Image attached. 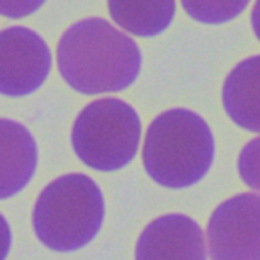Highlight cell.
<instances>
[{"instance_id":"8fae6325","label":"cell","mask_w":260,"mask_h":260,"mask_svg":"<svg viewBox=\"0 0 260 260\" xmlns=\"http://www.w3.org/2000/svg\"><path fill=\"white\" fill-rule=\"evenodd\" d=\"M250 0H182L185 12L203 24H224L240 16Z\"/></svg>"},{"instance_id":"277c9868","label":"cell","mask_w":260,"mask_h":260,"mask_svg":"<svg viewBox=\"0 0 260 260\" xmlns=\"http://www.w3.org/2000/svg\"><path fill=\"white\" fill-rule=\"evenodd\" d=\"M141 122L133 107L114 97L90 102L72 127V146L82 164L99 172L124 169L135 160Z\"/></svg>"},{"instance_id":"7c38bea8","label":"cell","mask_w":260,"mask_h":260,"mask_svg":"<svg viewBox=\"0 0 260 260\" xmlns=\"http://www.w3.org/2000/svg\"><path fill=\"white\" fill-rule=\"evenodd\" d=\"M237 167L242 182L260 192V136L243 146Z\"/></svg>"},{"instance_id":"9c48e42d","label":"cell","mask_w":260,"mask_h":260,"mask_svg":"<svg viewBox=\"0 0 260 260\" xmlns=\"http://www.w3.org/2000/svg\"><path fill=\"white\" fill-rule=\"evenodd\" d=\"M223 106L235 124L260 133V55L240 61L223 85Z\"/></svg>"},{"instance_id":"4fadbf2b","label":"cell","mask_w":260,"mask_h":260,"mask_svg":"<svg viewBox=\"0 0 260 260\" xmlns=\"http://www.w3.org/2000/svg\"><path fill=\"white\" fill-rule=\"evenodd\" d=\"M46 0H0V16L9 19H21L31 16Z\"/></svg>"},{"instance_id":"5bb4252c","label":"cell","mask_w":260,"mask_h":260,"mask_svg":"<svg viewBox=\"0 0 260 260\" xmlns=\"http://www.w3.org/2000/svg\"><path fill=\"white\" fill-rule=\"evenodd\" d=\"M12 247V232L9 226L6 216L0 213V260H6L9 257Z\"/></svg>"},{"instance_id":"ba28073f","label":"cell","mask_w":260,"mask_h":260,"mask_svg":"<svg viewBox=\"0 0 260 260\" xmlns=\"http://www.w3.org/2000/svg\"><path fill=\"white\" fill-rule=\"evenodd\" d=\"M38 167V145L26 126L0 119V201L29 185Z\"/></svg>"},{"instance_id":"30bf717a","label":"cell","mask_w":260,"mask_h":260,"mask_svg":"<svg viewBox=\"0 0 260 260\" xmlns=\"http://www.w3.org/2000/svg\"><path fill=\"white\" fill-rule=\"evenodd\" d=\"M109 14L117 26L141 38H151L170 26L175 0H107Z\"/></svg>"},{"instance_id":"8992f818","label":"cell","mask_w":260,"mask_h":260,"mask_svg":"<svg viewBox=\"0 0 260 260\" xmlns=\"http://www.w3.org/2000/svg\"><path fill=\"white\" fill-rule=\"evenodd\" d=\"M51 68V53L39 34L22 26L0 31V94L24 97L36 92Z\"/></svg>"},{"instance_id":"5b68a950","label":"cell","mask_w":260,"mask_h":260,"mask_svg":"<svg viewBox=\"0 0 260 260\" xmlns=\"http://www.w3.org/2000/svg\"><path fill=\"white\" fill-rule=\"evenodd\" d=\"M206 245L211 260H260V194L223 201L208 219Z\"/></svg>"},{"instance_id":"6da1fadb","label":"cell","mask_w":260,"mask_h":260,"mask_svg":"<svg viewBox=\"0 0 260 260\" xmlns=\"http://www.w3.org/2000/svg\"><path fill=\"white\" fill-rule=\"evenodd\" d=\"M58 67L73 90L85 95L127 89L140 75L141 53L127 34L90 17L67 29L58 43Z\"/></svg>"},{"instance_id":"7a4b0ae2","label":"cell","mask_w":260,"mask_h":260,"mask_svg":"<svg viewBox=\"0 0 260 260\" xmlns=\"http://www.w3.org/2000/svg\"><path fill=\"white\" fill-rule=\"evenodd\" d=\"M213 161V131L192 111L179 107L161 112L146 131L143 167L161 187H192L206 177Z\"/></svg>"},{"instance_id":"3957f363","label":"cell","mask_w":260,"mask_h":260,"mask_svg":"<svg viewBox=\"0 0 260 260\" xmlns=\"http://www.w3.org/2000/svg\"><path fill=\"white\" fill-rule=\"evenodd\" d=\"M104 218V196L95 180L85 174H67L38 196L32 230L46 248L68 253L94 242Z\"/></svg>"},{"instance_id":"9a60e30c","label":"cell","mask_w":260,"mask_h":260,"mask_svg":"<svg viewBox=\"0 0 260 260\" xmlns=\"http://www.w3.org/2000/svg\"><path fill=\"white\" fill-rule=\"evenodd\" d=\"M252 27L257 38L260 39V0L255 2V7H253V12H252Z\"/></svg>"},{"instance_id":"52a82bcc","label":"cell","mask_w":260,"mask_h":260,"mask_svg":"<svg viewBox=\"0 0 260 260\" xmlns=\"http://www.w3.org/2000/svg\"><path fill=\"white\" fill-rule=\"evenodd\" d=\"M208 245L198 221L180 213L148 223L135 247V260H206Z\"/></svg>"}]
</instances>
